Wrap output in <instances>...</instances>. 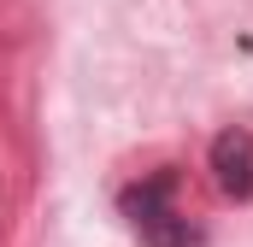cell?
Returning <instances> with one entry per match:
<instances>
[{
  "label": "cell",
  "mask_w": 253,
  "mask_h": 247,
  "mask_svg": "<svg viewBox=\"0 0 253 247\" xmlns=\"http://www.w3.org/2000/svg\"><path fill=\"white\" fill-rule=\"evenodd\" d=\"M118 206H124L129 230L147 247H189L194 236H200L189 218L177 212V177H171V171H153V177L129 183L124 194H118Z\"/></svg>",
  "instance_id": "cell-1"
},
{
  "label": "cell",
  "mask_w": 253,
  "mask_h": 247,
  "mask_svg": "<svg viewBox=\"0 0 253 247\" xmlns=\"http://www.w3.org/2000/svg\"><path fill=\"white\" fill-rule=\"evenodd\" d=\"M212 183L230 200H253V135L248 129L212 135Z\"/></svg>",
  "instance_id": "cell-2"
}]
</instances>
